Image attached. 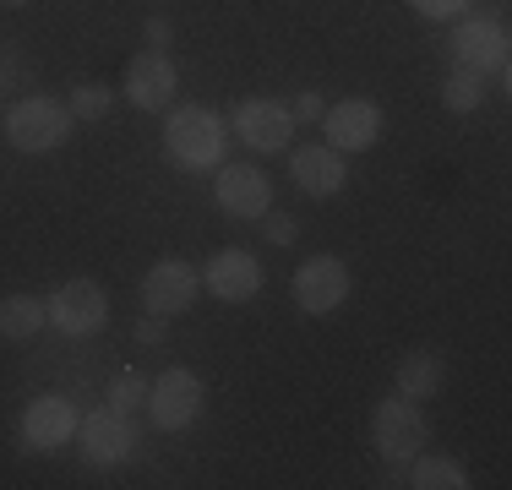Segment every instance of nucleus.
Masks as SVG:
<instances>
[{"label":"nucleus","mask_w":512,"mask_h":490,"mask_svg":"<svg viewBox=\"0 0 512 490\" xmlns=\"http://www.w3.org/2000/svg\"><path fill=\"white\" fill-rule=\"evenodd\" d=\"M322 131H327L333 153H365V147H376V137H382V104L344 98V104H333L322 115Z\"/></svg>","instance_id":"10"},{"label":"nucleus","mask_w":512,"mask_h":490,"mask_svg":"<svg viewBox=\"0 0 512 490\" xmlns=\"http://www.w3.org/2000/svg\"><path fill=\"white\" fill-rule=\"evenodd\" d=\"M289 115H295V120H306V126H311V120H322V115H327V104H322V98H316V93L306 88V93L295 98V104H289Z\"/></svg>","instance_id":"25"},{"label":"nucleus","mask_w":512,"mask_h":490,"mask_svg":"<svg viewBox=\"0 0 512 490\" xmlns=\"http://www.w3.org/2000/svg\"><path fill=\"white\" fill-rule=\"evenodd\" d=\"M289 175H295V186L306 196H338L349 180V169H344V153H333L327 142H306L289 158Z\"/></svg>","instance_id":"15"},{"label":"nucleus","mask_w":512,"mask_h":490,"mask_svg":"<svg viewBox=\"0 0 512 490\" xmlns=\"http://www.w3.org/2000/svg\"><path fill=\"white\" fill-rule=\"evenodd\" d=\"M137 338H142V343H164V316L148 311V316L137 322Z\"/></svg>","instance_id":"27"},{"label":"nucleus","mask_w":512,"mask_h":490,"mask_svg":"<svg viewBox=\"0 0 512 490\" xmlns=\"http://www.w3.org/2000/svg\"><path fill=\"white\" fill-rule=\"evenodd\" d=\"M175 88H180V66L164 55V49H142V55H131V66H126V98L137 109H148V115L169 109V104H175Z\"/></svg>","instance_id":"8"},{"label":"nucleus","mask_w":512,"mask_h":490,"mask_svg":"<svg viewBox=\"0 0 512 490\" xmlns=\"http://www.w3.org/2000/svg\"><path fill=\"white\" fill-rule=\"evenodd\" d=\"M371 436H376V452H382L387 463H409L414 452H425L431 425H425V414L414 398H382L371 414Z\"/></svg>","instance_id":"3"},{"label":"nucleus","mask_w":512,"mask_h":490,"mask_svg":"<svg viewBox=\"0 0 512 490\" xmlns=\"http://www.w3.org/2000/svg\"><path fill=\"white\" fill-rule=\"evenodd\" d=\"M453 55H458V66L463 71H502L507 66V39H502V28H496L491 17H463L458 22V33H453Z\"/></svg>","instance_id":"14"},{"label":"nucleus","mask_w":512,"mask_h":490,"mask_svg":"<svg viewBox=\"0 0 512 490\" xmlns=\"http://www.w3.org/2000/svg\"><path fill=\"white\" fill-rule=\"evenodd\" d=\"M0 6H28V0H0Z\"/></svg>","instance_id":"28"},{"label":"nucleus","mask_w":512,"mask_h":490,"mask_svg":"<svg viewBox=\"0 0 512 490\" xmlns=\"http://www.w3.org/2000/svg\"><path fill=\"white\" fill-rule=\"evenodd\" d=\"M480 98H485V77L480 71H453V77L442 82V104L453 109V115H469V109H480Z\"/></svg>","instance_id":"20"},{"label":"nucleus","mask_w":512,"mask_h":490,"mask_svg":"<svg viewBox=\"0 0 512 490\" xmlns=\"http://www.w3.org/2000/svg\"><path fill=\"white\" fill-rule=\"evenodd\" d=\"M442 387H447V365H442L436 349H409L404 360H398V398L425 403V398H436Z\"/></svg>","instance_id":"17"},{"label":"nucleus","mask_w":512,"mask_h":490,"mask_svg":"<svg viewBox=\"0 0 512 490\" xmlns=\"http://www.w3.org/2000/svg\"><path fill=\"white\" fill-rule=\"evenodd\" d=\"M349 289H355V278H349V267L338 262V256H306V262L295 267V305L306 316H333L338 305L349 300Z\"/></svg>","instance_id":"5"},{"label":"nucleus","mask_w":512,"mask_h":490,"mask_svg":"<svg viewBox=\"0 0 512 490\" xmlns=\"http://www.w3.org/2000/svg\"><path fill=\"white\" fill-rule=\"evenodd\" d=\"M66 109H71V120H104L109 115V88L104 82H77Z\"/></svg>","instance_id":"21"},{"label":"nucleus","mask_w":512,"mask_h":490,"mask_svg":"<svg viewBox=\"0 0 512 490\" xmlns=\"http://www.w3.org/2000/svg\"><path fill=\"white\" fill-rule=\"evenodd\" d=\"M137 403H148V376L120 371L115 382H109V409H115V414H131Z\"/></svg>","instance_id":"22"},{"label":"nucleus","mask_w":512,"mask_h":490,"mask_svg":"<svg viewBox=\"0 0 512 490\" xmlns=\"http://www.w3.org/2000/svg\"><path fill=\"white\" fill-rule=\"evenodd\" d=\"M224 142H229V126L207 104H180L164 126V153L186 169H218L224 164Z\"/></svg>","instance_id":"1"},{"label":"nucleus","mask_w":512,"mask_h":490,"mask_svg":"<svg viewBox=\"0 0 512 490\" xmlns=\"http://www.w3.org/2000/svg\"><path fill=\"white\" fill-rule=\"evenodd\" d=\"M44 322H50V305H44L39 294H6V300H0V338L28 343V338L44 333Z\"/></svg>","instance_id":"18"},{"label":"nucleus","mask_w":512,"mask_h":490,"mask_svg":"<svg viewBox=\"0 0 512 490\" xmlns=\"http://www.w3.org/2000/svg\"><path fill=\"white\" fill-rule=\"evenodd\" d=\"M256 224H267V240L273 245H295V235H300V224L289 213H262Z\"/></svg>","instance_id":"23"},{"label":"nucleus","mask_w":512,"mask_h":490,"mask_svg":"<svg viewBox=\"0 0 512 490\" xmlns=\"http://www.w3.org/2000/svg\"><path fill=\"white\" fill-rule=\"evenodd\" d=\"M77 441H82V458H88V463H99V469H115V463L131 458V447H137V431H131L126 414L99 409V414H88V420L77 425Z\"/></svg>","instance_id":"12"},{"label":"nucleus","mask_w":512,"mask_h":490,"mask_svg":"<svg viewBox=\"0 0 512 490\" xmlns=\"http://www.w3.org/2000/svg\"><path fill=\"white\" fill-rule=\"evenodd\" d=\"M202 284L213 289L224 305H246V300L262 294V262H256L251 251H213L207 256Z\"/></svg>","instance_id":"13"},{"label":"nucleus","mask_w":512,"mask_h":490,"mask_svg":"<svg viewBox=\"0 0 512 490\" xmlns=\"http://www.w3.org/2000/svg\"><path fill=\"white\" fill-rule=\"evenodd\" d=\"M197 289H202L197 267L180 262V256H164V262H153L148 278H142V305L169 322V316H180V311H191V305H197Z\"/></svg>","instance_id":"7"},{"label":"nucleus","mask_w":512,"mask_h":490,"mask_svg":"<svg viewBox=\"0 0 512 490\" xmlns=\"http://www.w3.org/2000/svg\"><path fill=\"white\" fill-rule=\"evenodd\" d=\"M66 137H71V109L55 104V98L28 93L6 109V142L17 153H55Z\"/></svg>","instance_id":"2"},{"label":"nucleus","mask_w":512,"mask_h":490,"mask_svg":"<svg viewBox=\"0 0 512 490\" xmlns=\"http://www.w3.org/2000/svg\"><path fill=\"white\" fill-rule=\"evenodd\" d=\"M148 414L158 431H186L202 420V382L186 365H169L158 382H148Z\"/></svg>","instance_id":"4"},{"label":"nucleus","mask_w":512,"mask_h":490,"mask_svg":"<svg viewBox=\"0 0 512 490\" xmlns=\"http://www.w3.org/2000/svg\"><path fill=\"white\" fill-rule=\"evenodd\" d=\"M414 469H409V485L414 490H469V474H463L458 458H442V452H414Z\"/></svg>","instance_id":"19"},{"label":"nucleus","mask_w":512,"mask_h":490,"mask_svg":"<svg viewBox=\"0 0 512 490\" xmlns=\"http://www.w3.org/2000/svg\"><path fill=\"white\" fill-rule=\"evenodd\" d=\"M44 305H50V322L71 338H88L109 322V294L93 284V278H66Z\"/></svg>","instance_id":"6"},{"label":"nucleus","mask_w":512,"mask_h":490,"mask_svg":"<svg viewBox=\"0 0 512 490\" xmlns=\"http://www.w3.org/2000/svg\"><path fill=\"white\" fill-rule=\"evenodd\" d=\"M235 131L251 153H284V147L295 142V115H289V104H278V98H246V104L235 109Z\"/></svg>","instance_id":"9"},{"label":"nucleus","mask_w":512,"mask_h":490,"mask_svg":"<svg viewBox=\"0 0 512 490\" xmlns=\"http://www.w3.org/2000/svg\"><path fill=\"white\" fill-rule=\"evenodd\" d=\"M213 202L229 218H262L273 207V180L251 164H224L218 169V186H213Z\"/></svg>","instance_id":"11"},{"label":"nucleus","mask_w":512,"mask_h":490,"mask_svg":"<svg viewBox=\"0 0 512 490\" xmlns=\"http://www.w3.org/2000/svg\"><path fill=\"white\" fill-rule=\"evenodd\" d=\"M409 6L420 11V17H436V22H442V17H458L469 0H409Z\"/></svg>","instance_id":"24"},{"label":"nucleus","mask_w":512,"mask_h":490,"mask_svg":"<svg viewBox=\"0 0 512 490\" xmlns=\"http://www.w3.org/2000/svg\"><path fill=\"white\" fill-rule=\"evenodd\" d=\"M77 436V414H71L66 398H33L28 414H22V441L39 452H55Z\"/></svg>","instance_id":"16"},{"label":"nucleus","mask_w":512,"mask_h":490,"mask_svg":"<svg viewBox=\"0 0 512 490\" xmlns=\"http://www.w3.org/2000/svg\"><path fill=\"white\" fill-rule=\"evenodd\" d=\"M142 33H148V44L158 49V44L175 39V22H169V17H148V28H142Z\"/></svg>","instance_id":"26"}]
</instances>
